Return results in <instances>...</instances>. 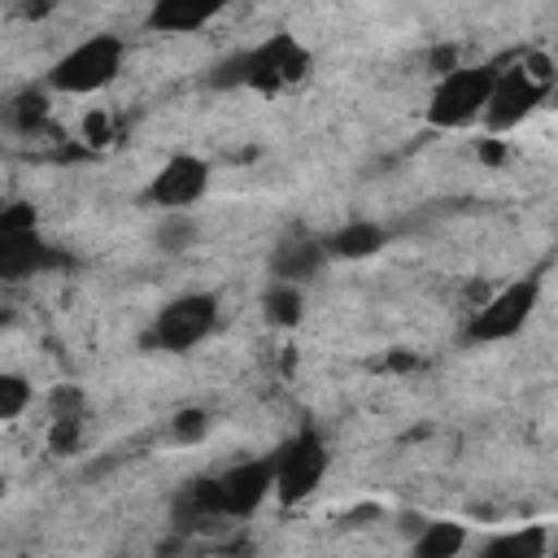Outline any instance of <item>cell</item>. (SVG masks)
Masks as SVG:
<instances>
[{
	"instance_id": "obj_20",
	"label": "cell",
	"mask_w": 558,
	"mask_h": 558,
	"mask_svg": "<svg viewBox=\"0 0 558 558\" xmlns=\"http://www.w3.org/2000/svg\"><path fill=\"white\" fill-rule=\"evenodd\" d=\"M209 427H214L209 410H201V405H183V410H174L166 436H170L174 445H201V440L209 436Z\"/></svg>"
},
{
	"instance_id": "obj_24",
	"label": "cell",
	"mask_w": 558,
	"mask_h": 558,
	"mask_svg": "<svg viewBox=\"0 0 558 558\" xmlns=\"http://www.w3.org/2000/svg\"><path fill=\"white\" fill-rule=\"evenodd\" d=\"M554 100H558V87H554Z\"/></svg>"
},
{
	"instance_id": "obj_8",
	"label": "cell",
	"mask_w": 558,
	"mask_h": 558,
	"mask_svg": "<svg viewBox=\"0 0 558 558\" xmlns=\"http://www.w3.org/2000/svg\"><path fill=\"white\" fill-rule=\"evenodd\" d=\"M209 484H214L218 519H248L275 497V462H270V453L244 458V462H231L227 471L209 475Z\"/></svg>"
},
{
	"instance_id": "obj_7",
	"label": "cell",
	"mask_w": 558,
	"mask_h": 558,
	"mask_svg": "<svg viewBox=\"0 0 558 558\" xmlns=\"http://www.w3.org/2000/svg\"><path fill=\"white\" fill-rule=\"evenodd\" d=\"M218 292H179L174 301H166L153 318L148 340L161 353H192L201 340L214 336L218 327Z\"/></svg>"
},
{
	"instance_id": "obj_2",
	"label": "cell",
	"mask_w": 558,
	"mask_h": 558,
	"mask_svg": "<svg viewBox=\"0 0 558 558\" xmlns=\"http://www.w3.org/2000/svg\"><path fill=\"white\" fill-rule=\"evenodd\" d=\"M554 87H558V78H554L549 61H545L541 52H532V57H523V61H514V65H501L480 126H484L488 135L514 131L519 122H527V118L554 96Z\"/></svg>"
},
{
	"instance_id": "obj_9",
	"label": "cell",
	"mask_w": 558,
	"mask_h": 558,
	"mask_svg": "<svg viewBox=\"0 0 558 558\" xmlns=\"http://www.w3.org/2000/svg\"><path fill=\"white\" fill-rule=\"evenodd\" d=\"M209 179H214V170H209L205 157H196V153H174V157H166V161L157 166V174L148 179L144 201L157 205L161 214H187L192 205L205 201Z\"/></svg>"
},
{
	"instance_id": "obj_10",
	"label": "cell",
	"mask_w": 558,
	"mask_h": 558,
	"mask_svg": "<svg viewBox=\"0 0 558 558\" xmlns=\"http://www.w3.org/2000/svg\"><path fill=\"white\" fill-rule=\"evenodd\" d=\"M327 266H331L327 240H323V235H310V231H283V235L270 244V253H266V270H270V279H279V283H296V288L314 283Z\"/></svg>"
},
{
	"instance_id": "obj_12",
	"label": "cell",
	"mask_w": 558,
	"mask_h": 558,
	"mask_svg": "<svg viewBox=\"0 0 558 558\" xmlns=\"http://www.w3.org/2000/svg\"><path fill=\"white\" fill-rule=\"evenodd\" d=\"M218 13H222L218 0H153V9L144 13V26L157 35H196Z\"/></svg>"
},
{
	"instance_id": "obj_15",
	"label": "cell",
	"mask_w": 558,
	"mask_h": 558,
	"mask_svg": "<svg viewBox=\"0 0 558 558\" xmlns=\"http://www.w3.org/2000/svg\"><path fill=\"white\" fill-rule=\"evenodd\" d=\"M545 554H549V527L545 523H523V527L497 532L480 549V558H545Z\"/></svg>"
},
{
	"instance_id": "obj_17",
	"label": "cell",
	"mask_w": 558,
	"mask_h": 558,
	"mask_svg": "<svg viewBox=\"0 0 558 558\" xmlns=\"http://www.w3.org/2000/svg\"><path fill=\"white\" fill-rule=\"evenodd\" d=\"M4 113H9V126L17 131V135H35V131H44L48 126V113H52V105H48V87H22V92H13L9 96V105H4Z\"/></svg>"
},
{
	"instance_id": "obj_13",
	"label": "cell",
	"mask_w": 558,
	"mask_h": 558,
	"mask_svg": "<svg viewBox=\"0 0 558 558\" xmlns=\"http://www.w3.org/2000/svg\"><path fill=\"white\" fill-rule=\"evenodd\" d=\"M323 240H327L331 262H366V257L384 253L388 227L375 222V218H349V222H340L336 231H327Z\"/></svg>"
},
{
	"instance_id": "obj_19",
	"label": "cell",
	"mask_w": 558,
	"mask_h": 558,
	"mask_svg": "<svg viewBox=\"0 0 558 558\" xmlns=\"http://www.w3.org/2000/svg\"><path fill=\"white\" fill-rule=\"evenodd\" d=\"M31 401H35L31 379L17 375V371H4V375H0V423H17Z\"/></svg>"
},
{
	"instance_id": "obj_4",
	"label": "cell",
	"mask_w": 558,
	"mask_h": 558,
	"mask_svg": "<svg viewBox=\"0 0 558 558\" xmlns=\"http://www.w3.org/2000/svg\"><path fill=\"white\" fill-rule=\"evenodd\" d=\"M541 305V275H523V279H510L506 288H497L462 327V340L484 349V344H501V340H514L532 314Z\"/></svg>"
},
{
	"instance_id": "obj_11",
	"label": "cell",
	"mask_w": 558,
	"mask_h": 558,
	"mask_svg": "<svg viewBox=\"0 0 558 558\" xmlns=\"http://www.w3.org/2000/svg\"><path fill=\"white\" fill-rule=\"evenodd\" d=\"M52 266H65V253H57L39 231L26 235H0V275L4 279H31Z\"/></svg>"
},
{
	"instance_id": "obj_6",
	"label": "cell",
	"mask_w": 558,
	"mask_h": 558,
	"mask_svg": "<svg viewBox=\"0 0 558 558\" xmlns=\"http://www.w3.org/2000/svg\"><path fill=\"white\" fill-rule=\"evenodd\" d=\"M270 462H275V497H279L283 506H301V501L314 497V488L327 480L331 453H327V440H323L314 427H305V432L288 436V440L270 453Z\"/></svg>"
},
{
	"instance_id": "obj_5",
	"label": "cell",
	"mask_w": 558,
	"mask_h": 558,
	"mask_svg": "<svg viewBox=\"0 0 558 558\" xmlns=\"http://www.w3.org/2000/svg\"><path fill=\"white\" fill-rule=\"evenodd\" d=\"M244 65H248L244 92L275 96V92H288V87L305 83V74L314 70V52L292 31H275V35L244 48Z\"/></svg>"
},
{
	"instance_id": "obj_14",
	"label": "cell",
	"mask_w": 558,
	"mask_h": 558,
	"mask_svg": "<svg viewBox=\"0 0 558 558\" xmlns=\"http://www.w3.org/2000/svg\"><path fill=\"white\" fill-rule=\"evenodd\" d=\"M466 523L458 519H427L414 541H410V558H458L466 549Z\"/></svg>"
},
{
	"instance_id": "obj_21",
	"label": "cell",
	"mask_w": 558,
	"mask_h": 558,
	"mask_svg": "<svg viewBox=\"0 0 558 558\" xmlns=\"http://www.w3.org/2000/svg\"><path fill=\"white\" fill-rule=\"evenodd\" d=\"M48 418H87V397L78 384H61L48 397Z\"/></svg>"
},
{
	"instance_id": "obj_16",
	"label": "cell",
	"mask_w": 558,
	"mask_h": 558,
	"mask_svg": "<svg viewBox=\"0 0 558 558\" xmlns=\"http://www.w3.org/2000/svg\"><path fill=\"white\" fill-rule=\"evenodd\" d=\"M262 318H266V327H275V331L301 327V318H305V288L270 279L266 292H262Z\"/></svg>"
},
{
	"instance_id": "obj_3",
	"label": "cell",
	"mask_w": 558,
	"mask_h": 558,
	"mask_svg": "<svg viewBox=\"0 0 558 558\" xmlns=\"http://www.w3.org/2000/svg\"><path fill=\"white\" fill-rule=\"evenodd\" d=\"M497 70L501 65H458V70L440 74L427 105H423V122L436 131H462V126L484 122Z\"/></svg>"
},
{
	"instance_id": "obj_23",
	"label": "cell",
	"mask_w": 558,
	"mask_h": 558,
	"mask_svg": "<svg viewBox=\"0 0 558 558\" xmlns=\"http://www.w3.org/2000/svg\"><path fill=\"white\" fill-rule=\"evenodd\" d=\"M78 440H83V418H52V427H48L52 453H70V449H78Z\"/></svg>"
},
{
	"instance_id": "obj_1",
	"label": "cell",
	"mask_w": 558,
	"mask_h": 558,
	"mask_svg": "<svg viewBox=\"0 0 558 558\" xmlns=\"http://www.w3.org/2000/svg\"><path fill=\"white\" fill-rule=\"evenodd\" d=\"M126 61V44L113 31H96L78 44H70L44 74V87L57 96H96L109 83H118Z\"/></svg>"
},
{
	"instance_id": "obj_18",
	"label": "cell",
	"mask_w": 558,
	"mask_h": 558,
	"mask_svg": "<svg viewBox=\"0 0 558 558\" xmlns=\"http://www.w3.org/2000/svg\"><path fill=\"white\" fill-rule=\"evenodd\" d=\"M196 235H201V222L192 218V209L187 214H161L157 227H153V248L166 253V257H179L196 244Z\"/></svg>"
},
{
	"instance_id": "obj_22",
	"label": "cell",
	"mask_w": 558,
	"mask_h": 558,
	"mask_svg": "<svg viewBox=\"0 0 558 558\" xmlns=\"http://www.w3.org/2000/svg\"><path fill=\"white\" fill-rule=\"evenodd\" d=\"M26 231H35V205H26V201L4 205L0 209V235H26Z\"/></svg>"
}]
</instances>
